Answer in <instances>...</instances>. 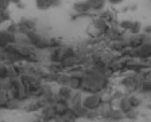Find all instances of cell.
<instances>
[{"label":"cell","instance_id":"6da1fadb","mask_svg":"<svg viewBox=\"0 0 151 122\" xmlns=\"http://www.w3.org/2000/svg\"><path fill=\"white\" fill-rule=\"evenodd\" d=\"M109 87V78H101V79H93L88 78V77H82L81 87L80 91L81 93H104Z\"/></svg>","mask_w":151,"mask_h":122},{"label":"cell","instance_id":"7a4b0ae2","mask_svg":"<svg viewBox=\"0 0 151 122\" xmlns=\"http://www.w3.org/2000/svg\"><path fill=\"white\" fill-rule=\"evenodd\" d=\"M105 105H107V101L104 98L103 93H86L82 97V106L86 110L99 111Z\"/></svg>","mask_w":151,"mask_h":122},{"label":"cell","instance_id":"3957f363","mask_svg":"<svg viewBox=\"0 0 151 122\" xmlns=\"http://www.w3.org/2000/svg\"><path fill=\"white\" fill-rule=\"evenodd\" d=\"M123 56H132L138 60H151V43H143L135 48H128L122 54Z\"/></svg>","mask_w":151,"mask_h":122},{"label":"cell","instance_id":"277c9868","mask_svg":"<svg viewBox=\"0 0 151 122\" xmlns=\"http://www.w3.org/2000/svg\"><path fill=\"white\" fill-rule=\"evenodd\" d=\"M28 42L35 50H47L49 48V38H45L39 35L37 31H31L26 34Z\"/></svg>","mask_w":151,"mask_h":122},{"label":"cell","instance_id":"5b68a950","mask_svg":"<svg viewBox=\"0 0 151 122\" xmlns=\"http://www.w3.org/2000/svg\"><path fill=\"white\" fill-rule=\"evenodd\" d=\"M18 42V36L16 34L7 31V30H1L0 31V48H4L8 44H16Z\"/></svg>","mask_w":151,"mask_h":122},{"label":"cell","instance_id":"8992f818","mask_svg":"<svg viewBox=\"0 0 151 122\" xmlns=\"http://www.w3.org/2000/svg\"><path fill=\"white\" fill-rule=\"evenodd\" d=\"M35 31V22L31 19H22L18 23V34L26 35L27 32Z\"/></svg>","mask_w":151,"mask_h":122},{"label":"cell","instance_id":"52a82bcc","mask_svg":"<svg viewBox=\"0 0 151 122\" xmlns=\"http://www.w3.org/2000/svg\"><path fill=\"white\" fill-rule=\"evenodd\" d=\"M127 44H128V48H135V47H139L142 46L143 43H147V35H142V34H138V35H132L127 39Z\"/></svg>","mask_w":151,"mask_h":122},{"label":"cell","instance_id":"ba28073f","mask_svg":"<svg viewBox=\"0 0 151 122\" xmlns=\"http://www.w3.org/2000/svg\"><path fill=\"white\" fill-rule=\"evenodd\" d=\"M111 26L108 24L105 20H103L101 18H97V19H94V22H93V28H94V31L97 32L99 35H105L107 34V31L109 30Z\"/></svg>","mask_w":151,"mask_h":122},{"label":"cell","instance_id":"9c48e42d","mask_svg":"<svg viewBox=\"0 0 151 122\" xmlns=\"http://www.w3.org/2000/svg\"><path fill=\"white\" fill-rule=\"evenodd\" d=\"M104 36H107L111 42H120V40H126L124 39V35L120 32V30L117 28H113L112 26L109 27V30L107 31V34L104 35Z\"/></svg>","mask_w":151,"mask_h":122},{"label":"cell","instance_id":"30bf717a","mask_svg":"<svg viewBox=\"0 0 151 122\" xmlns=\"http://www.w3.org/2000/svg\"><path fill=\"white\" fill-rule=\"evenodd\" d=\"M73 91H74V90L70 87L69 84H61L60 89L57 90V97H58V98H62V99L69 101V98L72 97Z\"/></svg>","mask_w":151,"mask_h":122},{"label":"cell","instance_id":"8fae6325","mask_svg":"<svg viewBox=\"0 0 151 122\" xmlns=\"http://www.w3.org/2000/svg\"><path fill=\"white\" fill-rule=\"evenodd\" d=\"M116 106H117V109H119L122 113H124V114L132 110V106H131V103H129L128 97H123V95L117 99Z\"/></svg>","mask_w":151,"mask_h":122},{"label":"cell","instance_id":"7c38bea8","mask_svg":"<svg viewBox=\"0 0 151 122\" xmlns=\"http://www.w3.org/2000/svg\"><path fill=\"white\" fill-rule=\"evenodd\" d=\"M86 4L91 8V12H100L105 7V1L107 0H85Z\"/></svg>","mask_w":151,"mask_h":122},{"label":"cell","instance_id":"4fadbf2b","mask_svg":"<svg viewBox=\"0 0 151 122\" xmlns=\"http://www.w3.org/2000/svg\"><path fill=\"white\" fill-rule=\"evenodd\" d=\"M73 11L76 13H85V15H89L91 12V8L86 4V1H77V3L73 4Z\"/></svg>","mask_w":151,"mask_h":122},{"label":"cell","instance_id":"5bb4252c","mask_svg":"<svg viewBox=\"0 0 151 122\" xmlns=\"http://www.w3.org/2000/svg\"><path fill=\"white\" fill-rule=\"evenodd\" d=\"M45 105H46V103H45L42 99H34L26 106V110L30 111V113L31 111H41V110L43 109Z\"/></svg>","mask_w":151,"mask_h":122},{"label":"cell","instance_id":"9a60e30c","mask_svg":"<svg viewBox=\"0 0 151 122\" xmlns=\"http://www.w3.org/2000/svg\"><path fill=\"white\" fill-rule=\"evenodd\" d=\"M99 18H101L103 20H105L109 26L115 23V13H113L112 11H109V9H103V11H100Z\"/></svg>","mask_w":151,"mask_h":122},{"label":"cell","instance_id":"2e32d148","mask_svg":"<svg viewBox=\"0 0 151 122\" xmlns=\"http://www.w3.org/2000/svg\"><path fill=\"white\" fill-rule=\"evenodd\" d=\"M112 51L115 52H119V54H123L126 50H128V44H127L126 40H120V42H112Z\"/></svg>","mask_w":151,"mask_h":122},{"label":"cell","instance_id":"e0dca14e","mask_svg":"<svg viewBox=\"0 0 151 122\" xmlns=\"http://www.w3.org/2000/svg\"><path fill=\"white\" fill-rule=\"evenodd\" d=\"M82 95L81 91L80 90H74L72 94V97L69 98V106L70 105H80V103H82Z\"/></svg>","mask_w":151,"mask_h":122},{"label":"cell","instance_id":"ac0fdd59","mask_svg":"<svg viewBox=\"0 0 151 122\" xmlns=\"http://www.w3.org/2000/svg\"><path fill=\"white\" fill-rule=\"evenodd\" d=\"M35 6H37L38 9H41V11H46V9L51 8L50 0H35Z\"/></svg>","mask_w":151,"mask_h":122},{"label":"cell","instance_id":"d6986e66","mask_svg":"<svg viewBox=\"0 0 151 122\" xmlns=\"http://www.w3.org/2000/svg\"><path fill=\"white\" fill-rule=\"evenodd\" d=\"M128 99H129V103H131L132 109H138V107L142 106V99L138 95H129Z\"/></svg>","mask_w":151,"mask_h":122},{"label":"cell","instance_id":"ffe728a7","mask_svg":"<svg viewBox=\"0 0 151 122\" xmlns=\"http://www.w3.org/2000/svg\"><path fill=\"white\" fill-rule=\"evenodd\" d=\"M0 79H8V65L4 62L0 63Z\"/></svg>","mask_w":151,"mask_h":122},{"label":"cell","instance_id":"44dd1931","mask_svg":"<svg viewBox=\"0 0 151 122\" xmlns=\"http://www.w3.org/2000/svg\"><path fill=\"white\" fill-rule=\"evenodd\" d=\"M129 32H131V35L142 34V24H140V22H132V26H131V28H129Z\"/></svg>","mask_w":151,"mask_h":122},{"label":"cell","instance_id":"7402d4cb","mask_svg":"<svg viewBox=\"0 0 151 122\" xmlns=\"http://www.w3.org/2000/svg\"><path fill=\"white\" fill-rule=\"evenodd\" d=\"M131 26H132V20H128V19H126V20H120V23H119L120 30H123V31H129Z\"/></svg>","mask_w":151,"mask_h":122},{"label":"cell","instance_id":"603a6c76","mask_svg":"<svg viewBox=\"0 0 151 122\" xmlns=\"http://www.w3.org/2000/svg\"><path fill=\"white\" fill-rule=\"evenodd\" d=\"M9 12L7 11V9H1L0 8V24H3V23H6V22H8L9 20Z\"/></svg>","mask_w":151,"mask_h":122},{"label":"cell","instance_id":"cb8c5ba5","mask_svg":"<svg viewBox=\"0 0 151 122\" xmlns=\"http://www.w3.org/2000/svg\"><path fill=\"white\" fill-rule=\"evenodd\" d=\"M62 46L61 44V42L58 40V39H55V38H49V48L47 50H53V48H57V47Z\"/></svg>","mask_w":151,"mask_h":122},{"label":"cell","instance_id":"d4e9b609","mask_svg":"<svg viewBox=\"0 0 151 122\" xmlns=\"http://www.w3.org/2000/svg\"><path fill=\"white\" fill-rule=\"evenodd\" d=\"M124 118H127V119H136V118H138V113H136V109H132L131 111L126 113V114H124Z\"/></svg>","mask_w":151,"mask_h":122},{"label":"cell","instance_id":"484cf974","mask_svg":"<svg viewBox=\"0 0 151 122\" xmlns=\"http://www.w3.org/2000/svg\"><path fill=\"white\" fill-rule=\"evenodd\" d=\"M7 31L18 35V23H11V24L8 26V28H7Z\"/></svg>","mask_w":151,"mask_h":122},{"label":"cell","instance_id":"4316f807","mask_svg":"<svg viewBox=\"0 0 151 122\" xmlns=\"http://www.w3.org/2000/svg\"><path fill=\"white\" fill-rule=\"evenodd\" d=\"M9 4H11V1H9V0H0V8H1V9H7Z\"/></svg>","mask_w":151,"mask_h":122},{"label":"cell","instance_id":"83f0119b","mask_svg":"<svg viewBox=\"0 0 151 122\" xmlns=\"http://www.w3.org/2000/svg\"><path fill=\"white\" fill-rule=\"evenodd\" d=\"M50 6H51V7H58V6H61V0H50Z\"/></svg>","mask_w":151,"mask_h":122},{"label":"cell","instance_id":"f1b7e54d","mask_svg":"<svg viewBox=\"0 0 151 122\" xmlns=\"http://www.w3.org/2000/svg\"><path fill=\"white\" fill-rule=\"evenodd\" d=\"M145 34L146 35H151V24H148V26H146L145 27Z\"/></svg>","mask_w":151,"mask_h":122},{"label":"cell","instance_id":"f546056e","mask_svg":"<svg viewBox=\"0 0 151 122\" xmlns=\"http://www.w3.org/2000/svg\"><path fill=\"white\" fill-rule=\"evenodd\" d=\"M111 4H113V6H116V4H120V3H123L124 0H108Z\"/></svg>","mask_w":151,"mask_h":122},{"label":"cell","instance_id":"4dcf8cb0","mask_svg":"<svg viewBox=\"0 0 151 122\" xmlns=\"http://www.w3.org/2000/svg\"><path fill=\"white\" fill-rule=\"evenodd\" d=\"M11 1V4H19V3H22V0H9Z\"/></svg>","mask_w":151,"mask_h":122},{"label":"cell","instance_id":"1f68e13d","mask_svg":"<svg viewBox=\"0 0 151 122\" xmlns=\"http://www.w3.org/2000/svg\"><path fill=\"white\" fill-rule=\"evenodd\" d=\"M148 95H150V98H151V94H148Z\"/></svg>","mask_w":151,"mask_h":122},{"label":"cell","instance_id":"d6a6232c","mask_svg":"<svg viewBox=\"0 0 151 122\" xmlns=\"http://www.w3.org/2000/svg\"><path fill=\"white\" fill-rule=\"evenodd\" d=\"M0 63H1V60H0Z\"/></svg>","mask_w":151,"mask_h":122}]
</instances>
